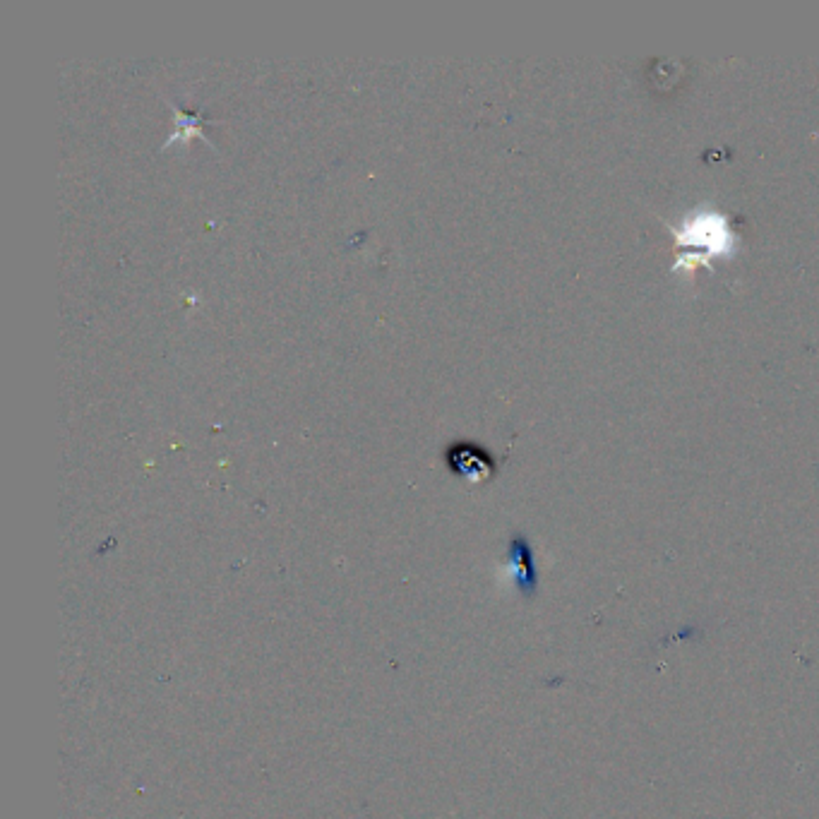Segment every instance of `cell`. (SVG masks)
I'll return each instance as SVG.
<instances>
[{"label": "cell", "mask_w": 819, "mask_h": 819, "mask_svg": "<svg viewBox=\"0 0 819 819\" xmlns=\"http://www.w3.org/2000/svg\"><path fill=\"white\" fill-rule=\"evenodd\" d=\"M445 459L454 474L469 478V481H483L495 471L493 454L474 440H454L445 450Z\"/></svg>", "instance_id": "7a4b0ae2"}, {"label": "cell", "mask_w": 819, "mask_h": 819, "mask_svg": "<svg viewBox=\"0 0 819 819\" xmlns=\"http://www.w3.org/2000/svg\"><path fill=\"white\" fill-rule=\"evenodd\" d=\"M507 572L512 575V582L522 594H534L536 591V563L531 543L526 541L524 534H514L510 541V553H507Z\"/></svg>", "instance_id": "3957f363"}, {"label": "cell", "mask_w": 819, "mask_h": 819, "mask_svg": "<svg viewBox=\"0 0 819 819\" xmlns=\"http://www.w3.org/2000/svg\"><path fill=\"white\" fill-rule=\"evenodd\" d=\"M743 219L728 217L714 202H699L695 209L683 214L678 224L663 219L675 241L673 274L695 282L699 267L711 269L714 260H733L743 248Z\"/></svg>", "instance_id": "6da1fadb"}, {"label": "cell", "mask_w": 819, "mask_h": 819, "mask_svg": "<svg viewBox=\"0 0 819 819\" xmlns=\"http://www.w3.org/2000/svg\"><path fill=\"white\" fill-rule=\"evenodd\" d=\"M171 109H173V130H171L169 140H166V145H173V142H178V140H188V137H193V135H202V128H205L207 121L200 116V113L181 111L176 104H173V101H171Z\"/></svg>", "instance_id": "277c9868"}]
</instances>
